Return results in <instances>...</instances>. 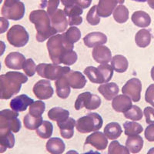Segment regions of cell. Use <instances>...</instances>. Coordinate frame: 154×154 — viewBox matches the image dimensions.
<instances>
[{
    "mask_svg": "<svg viewBox=\"0 0 154 154\" xmlns=\"http://www.w3.org/2000/svg\"><path fill=\"white\" fill-rule=\"evenodd\" d=\"M46 46L49 58L54 64L71 66L77 61L78 56L73 51L74 44L69 43L63 34H56L50 37Z\"/></svg>",
    "mask_w": 154,
    "mask_h": 154,
    "instance_id": "obj_1",
    "label": "cell"
},
{
    "mask_svg": "<svg viewBox=\"0 0 154 154\" xmlns=\"http://www.w3.org/2000/svg\"><path fill=\"white\" fill-rule=\"evenodd\" d=\"M28 77L20 72L10 71L0 75V100H9L21 90Z\"/></svg>",
    "mask_w": 154,
    "mask_h": 154,
    "instance_id": "obj_2",
    "label": "cell"
},
{
    "mask_svg": "<svg viewBox=\"0 0 154 154\" xmlns=\"http://www.w3.org/2000/svg\"><path fill=\"white\" fill-rule=\"evenodd\" d=\"M29 19L32 23L35 25L36 40L38 42H44L57 32L51 25V19L47 12L43 9L32 11Z\"/></svg>",
    "mask_w": 154,
    "mask_h": 154,
    "instance_id": "obj_3",
    "label": "cell"
},
{
    "mask_svg": "<svg viewBox=\"0 0 154 154\" xmlns=\"http://www.w3.org/2000/svg\"><path fill=\"white\" fill-rule=\"evenodd\" d=\"M103 124V120L100 114L90 112L76 121V130L80 133H88L98 131Z\"/></svg>",
    "mask_w": 154,
    "mask_h": 154,
    "instance_id": "obj_4",
    "label": "cell"
},
{
    "mask_svg": "<svg viewBox=\"0 0 154 154\" xmlns=\"http://www.w3.org/2000/svg\"><path fill=\"white\" fill-rule=\"evenodd\" d=\"M70 70L69 66H61L50 63H40L36 66L38 75L49 80H57L59 78L68 73Z\"/></svg>",
    "mask_w": 154,
    "mask_h": 154,
    "instance_id": "obj_5",
    "label": "cell"
},
{
    "mask_svg": "<svg viewBox=\"0 0 154 154\" xmlns=\"http://www.w3.org/2000/svg\"><path fill=\"white\" fill-rule=\"evenodd\" d=\"M6 38L10 45L14 47L20 48L28 43L29 35L23 26L14 25L8 31Z\"/></svg>",
    "mask_w": 154,
    "mask_h": 154,
    "instance_id": "obj_6",
    "label": "cell"
},
{
    "mask_svg": "<svg viewBox=\"0 0 154 154\" xmlns=\"http://www.w3.org/2000/svg\"><path fill=\"white\" fill-rule=\"evenodd\" d=\"M101 102V99L97 95L85 92L77 97L75 102V110H79L85 107L88 110H94L100 106Z\"/></svg>",
    "mask_w": 154,
    "mask_h": 154,
    "instance_id": "obj_7",
    "label": "cell"
},
{
    "mask_svg": "<svg viewBox=\"0 0 154 154\" xmlns=\"http://www.w3.org/2000/svg\"><path fill=\"white\" fill-rule=\"evenodd\" d=\"M26 12L25 5L23 2H14L9 5H3L1 9V13L5 19L18 21L23 18Z\"/></svg>",
    "mask_w": 154,
    "mask_h": 154,
    "instance_id": "obj_8",
    "label": "cell"
},
{
    "mask_svg": "<svg viewBox=\"0 0 154 154\" xmlns=\"http://www.w3.org/2000/svg\"><path fill=\"white\" fill-rule=\"evenodd\" d=\"M142 83L137 78H132L122 88L123 94L129 96L133 102H139L141 98Z\"/></svg>",
    "mask_w": 154,
    "mask_h": 154,
    "instance_id": "obj_9",
    "label": "cell"
},
{
    "mask_svg": "<svg viewBox=\"0 0 154 154\" xmlns=\"http://www.w3.org/2000/svg\"><path fill=\"white\" fill-rule=\"evenodd\" d=\"M33 93L38 100H49L53 96L54 90L49 80L41 79L34 85L32 89Z\"/></svg>",
    "mask_w": 154,
    "mask_h": 154,
    "instance_id": "obj_10",
    "label": "cell"
},
{
    "mask_svg": "<svg viewBox=\"0 0 154 154\" xmlns=\"http://www.w3.org/2000/svg\"><path fill=\"white\" fill-rule=\"evenodd\" d=\"M65 14L68 17V23L69 26H79L82 23V15L83 9L75 4L71 6H66L63 9Z\"/></svg>",
    "mask_w": 154,
    "mask_h": 154,
    "instance_id": "obj_11",
    "label": "cell"
},
{
    "mask_svg": "<svg viewBox=\"0 0 154 154\" xmlns=\"http://www.w3.org/2000/svg\"><path fill=\"white\" fill-rule=\"evenodd\" d=\"M86 144L93 146L98 150H104L108 146V140L103 133L97 131L86 137L85 145Z\"/></svg>",
    "mask_w": 154,
    "mask_h": 154,
    "instance_id": "obj_12",
    "label": "cell"
},
{
    "mask_svg": "<svg viewBox=\"0 0 154 154\" xmlns=\"http://www.w3.org/2000/svg\"><path fill=\"white\" fill-rule=\"evenodd\" d=\"M51 25L57 32H63L68 26V20L66 15L63 9H57L52 16H50Z\"/></svg>",
    "mask_w": 154,
    "mask_h": 154,
    "instance_id": "obj_13",
    "label": "cell"
},
{
    "mask_svg": "<svg viewBox=\"0 0 154 154\" xmlns=\"http://www.w3.org/2000/svg\"><path fill=\"white\" fill-rule=\"evenodd\" d=\"M93 60L100 64H106L112 60V53L110 49L103 45L96 46L92 52Z\"/></svg>",
    "mask_w": 154,
    "mask_h": 154,
    "instance_id": "obj_14",
    "label": "cell"
},
{
    "mask_svg": "<svg viewBox=\"0 0 154 154\" xmlns=\"http://www.w3.org/2000/svg\"><path fill=\"white\" fill-rule=\"evenodd\" d=\"M24 55L19 52H12L5 59V64L6 67L14 70H20L23 69V64L26 61Z\"/></svg>",
    "mask_w": 154,
    "mask_h": 154,
    "instance_id": "obj_15",
    "label": "cell"
},
{
    "mask_svg": "<svg viewBox=\"0 0 154 154\" xmlns=\"http://www.w3.org/2000/svg\"><path fill=\"white\" fill-rule=\"evenodd\" d=\"M34 100L26 94H22L16 96L10 102V108L16 112H23L26 110Z\"/></svg>",
    "mask_w": 154,
    "mask_h": 154,
    "instance_id": "obj_16",
    "label": "cell"
},
{
    "mask_svg": "<svg viewBox=\"0 0 154 154\" xmlns=\"http://www.w3.org/2000/svg\"><path fill=\"white\" fill-rule=\"evenodd\" d=\"M131 99L124 94L116 96L112 102V107L116 112H126L133 106Z\"/></svg>",
    "mask_w": 154,
    "mask_h": 154,
    "instance_id": "obj_17",
    "label": "cell"
},
{
    "mask_svg": "<svg viewBox=\"0 0 154 154\" xmlns=\"http://www.w3.org/2000/svg\"><path fill=\"white\" fill-rule=\"evenodd\" d=\"M83 42L88 48H94L96 46L106 43L107 36L100 32H93L83 38Z\"/></svg>",
    "mask_w": 154,
    "mask_h": 154,
    "instance_id": "obj_18",
    "label": "cell"
},
{
    "mask_svg": "<svg viewBox=\"0 0 154 154\" xmlns=\"http://www.w3.org/2000/svg\"><path fill=\"white\" fill-rule=\"evenodd\" d=\"M69 83L70 87L72 89H80L84 88L86 84V79L84 75L79 71H72L70 70L69 72L66 75Z\"/></svg>",
    "mask_w": 154,
    "mask_h": 154,
    "instance_id": "obj_19",
    "label": "cell"
},
{
    "mask_svg": "<svg viewBox=\"0 0 154 154\" xmlns=\"http://www.w3.org/2000/svg\"><path fill=\"white\" fill-rule=\"evenodd\" d=\"M117 0H100L97 5V13L100 17L110 16L117 5Z\"/></svg>",
    "mask_w": 154,
    "mask_h": 154,
    "instance_id": "obj_20",
    "label": "cell"
},
{
    "mask_svg": "<svg viewBox=\"0 0 154 154\" xmlns=\"http://www.w3.org/2000/svg\"><path fill=\"white\" fill-rule=\"evenodd\" d=\"M98 91L106 100H112L117 96L119 89L115 82H109L100 85L98 87Z\"/></svg>",
    "mask_w": 154,
    "mask_h": 154,
    "instance_id": "obj_21",
    "label": "cell"
},
{
    "mask_svg": "<svg viewBox=\"0 0 154 154\" xmlns=\"http://www.w3.org/2000/svg\"><path fill=\"white\" fill-rule=\"evenodd\" d=\"M57 126H59L60 130V134L62 137L64 139H71L74 135V128L76 126V122L73 118L69 117L66 120L57 123Z\"/></svg>",
    "mask_w": 154,
    "mask_h": 154,
    "instance_id": "obj_22",
    "label": "cell"
},
{
    "mask_svg": "<svg viewBox=\"0 0 154 154\" xmlns=\"http://www.w3.org/2000/svg\"><path fill=\"white\" fill-rule=\"evenodd\" d=\"M66 75H63L56 80L55 86L56 88V94L61 99H66L71 93L69 83Z\"/></svg>",
    "mask_w": 154,
    "mask_h": 154,
    "instance_id": "obj_23",
    "label": "cell"
},
{
    "mask_svg": "<svg viewBox=\"0 0 154 154\" xmlns=\"http://www.w3.org/2000/svg\"><path fill=\"white\" fill-rule=\"evenodd\" d=\"M15 137L12 131L0 132V153H3L7 149H12L15 146Z\"/></svg>",
    "mask_w": 154,
    "mask_h": 154,
    "instance_id": "obj_24",
    "label": "cell"
},
{
    "mask_svg": "<svg viewBox=\"0 0 154 154\" xmlns=\"http://www.w3.org/2000/svg\"><path fill=\"white\" fill-rule=\"evenodd\" d=\"M46 148L50 154H63L65 151L66 145L62 139L53 137L47 141Z\"/></svg>",
    "mask_w": 154,
    "mask_h": 154,
    "instance_id": "obj_25",
    "label": "cell"
},
{
    "mask_svg": "<svg viewBox=\"0 0 154 154\" xmlns=\"http://www.w3.org/2000/svg\"><path fill=\"white\" fill-rule=\"evenodd\" d=\"M131 19L133 24L140 28H146L151 23L150 16L144 11H137L133 12Z\"/></svg>",
    "mask_w": 154,
    "mask_h": 154,
    "instance_id": "obj_26",
    "label": "cell"
},
{
    "mask_svg": "<svg viewBox=\"0 0 154 154\" xmlns=\"http://www.w3.org/2000/svg\"><path fill=\"white\" fill-rule=\"evenodd\" d=\"M143 139L142 137L137 135V136H132L128 137L126 141V146L130 152L132 153H138L141 151L143 147Z\"/></svg>",
    "mask_w": 154,
    "mask_h": 154,
    "instance_id": "obj_27",
    "label": "cell"
},
{
    "mask_svg": "<svg viewBox=\"0 0 154 154\" xmlns=\"http://www.w3.org/2000/svg\"><path fill=\"white\" fill-rule=\"evenodd\" d=\"M48 117L51 120L61 123L69 118V112L61 107H53L48 112Z\"/></svg>",
    "mask_w": 154,
    "mask_h": 154,
    "instance_id": "obj_28",
    "label": "cell"
},
{
    "mask_svg": "<svg viewBox=\"0 0 154 154\" xmlns=\"http://www.w3.org/2000/svg\"><path fill=\"white\" fill-rule=\"evenodd\" d=\"M111 66L114 71L119 73H123L127 70L129 63L127 59L123 55H116L112 58Z\"/></svg>",
    "mask_w": 154,
    "mask_h": 154,
    "instance_id": "obj_29",
    "label": "cell"
},
{
    "mask_svg": "<svg viewBox=\"0 0 154 154\" xmlns=\"http://www.w3.org/2000/svg\"><path fill=\"white\" fill-rule=\"evenodd\" d=\"M150 32L146 29L139 30L135 35V42L140 48H146L149 46L151 42Z\"/></svg>",
    "mask_w": 154,
    "mask_h": 154,
    "instance_id": "obj_30",
    "label": "cell"
},
{
    "mask_svg": "<svg viewBox=\"0 0 154 154\" xmlns=\"http://www.w3.org/2000/svg\"><path fill=\"white\" fill-rule=\"evenodd\" d=\"M122 133H123V130L120 125L116 122L108 123L104 128V134L109 140H116L120 137Z\"/></svg>",
    "mask_w": 154,
    "mask_h": 154,
    "instance_id": "obj_31",
    "label": "cell"
},
{
    "mask_svg": "<svg viewBox=\"0 0 154 154\" xmlns=\"http://www.w3.org/2000/svg\"><path fill=\"white\" fill-rule=\"evenodd\" d=\"M84 74L88 77L89 81L93 83H105L104 78L102 75L101 72L100 71L97 67L94 66H88L85 69Z\"/></svg>",
    "mask_w": 154,
    "mask_h": 154,
    "instance_id": "obj_32",
    "label": "cell"
},
{
    "mask_svg": "<svg viewBox=\"0 0 154 154\" xmlns=\"http://www.w3.org/2000/svg\"><path fill=\"white\" fill-rule=\"evenodd\" d=\"M123 128H124L125 135L128 137H132V136H137L140 134L143 131V128L140 123L135 122V121H126L123 123Z\"/></svg>",
    "mask_w": 154,
    "mask_h": 154,
    "instance_id": "obj_33",
    "label": "cell"
},
{
    "mask_svg": "<svg viewBox=\"0 0 154 154\" xmlns=\"http://www.w3.org/2000/svg\"><path fill=\"white\" fill-rule=\"evenodd\" d=\"M129 9L125 5H117L113 11V18L116 23L122 24L127 22L129 19Z\"/></svg>",
    "mask_w": 154,
    "mask_h": 154,
    "instance_id": "obj_34",
    "label": "cell"
},
{
    "mask_svg": "<svg viewBox=\"0 0 154 154\" xmlns=\"http://www.w3.org/2000/svg\"><path fill=\"white\" fill-rule=\"evenodd\" d=\"M42 122H43L42 116L36 118L32 116L29 113L25 116L24 119H23V123H24L25 127L29 130H37L42 125Z\"/></svg>",
    "mask_w": 154,
    "mask_h": 154,
    "instance_id": "obj_35",
    "label": "cell"
},
{
    "mask_svg": "<svg viewBox=\"0 0 154 154\" xmlns=\"http://www.w3.org/2000/svg\"><path fill=\"white\" fill-rule=\"evenodd\" d=\"M53 125L49 121H43L39 127L36 130V134L41 139H49L53 135Z\"/></svg>",
    "mask_w": 154,
    "mask_h": 154,
    "instance_id": "obj_36",
    "label": "cell"
},
{
    "mask_svg": "<svg viewBox=\"0 0 154 154\" xmlns=\"http://www.w3.org/2000/svg\"><path fill=\"white\" fill-rule=\"evenodd\" d=\"M46 109V104L45 103L41 100H37L34 101L31 105L29 106V113L31 114L34 117H41L45 112Z\"/></svg>",
    "mask_w": 154,
    "mask_h": 154,
    "instance_id": "obj_37",
    "label": "cell"
},
{
    "mask_svg": "<svg viewBox=\"0 0 154 154\" xmlns=\"http://www.w3.org/2000/svg\"><path fill=\"white\" fill-rule=\"evenodd\" d=\"M64 38L68 41L69 43L74 44L77 42L81 38V32L76 27L72 26L69 28L65 33L63 34Z\"/></svg>",
    "mask_w": 154,
    "mask_h": 154,
    "instance_id": "obj_38",
    "label": "cell"
},
{
    "mask_svg": "<svg viewBox=\"0 0 154 154\" xmlns=\"http://www.w3.org/2000/svg\"><path fill=\"white\" fill-rule=\"evenodd\" d=\"M143 116V112L142 109L137 106L133 105V106L124 112V116L126 119H131L133 121H138L142 119Z\"/></svg>",
    "mask_w": 154,
    "mask_h": 154,
    "instance_id": "obj_39",
    "label": "cell"
},
{
    "mask_svg": "<svg viewBox=\"0 0 154 154\" xmlns=\"http://www.w3.org/2000/svg\"><path fill=\"white\" fill-rule=\"evenodd\" d=\"M108 154H130L126 146L121 145L118 141L114 140L109 145Z\"/></svg>",
    "mask_w": 154,
    "mask_h": 154,
    "instance_id": "obj_40",
    "label": "cell"
},
{
    "mask_svg": "<svg viewBox=\"0 0 154 154\" xmlns=\"http://www.w3.org/2000/svg\"><path fill=\"white\" fill-rule=\"evenodd\" d=\"M86 21L91 26H96L100 23V17L97 13V5H93L86 15Z\"/></svg>",
    "mask_w": 154,
    "mask_h": 154,
    "instance_id": "obj_41",
    "label": "cell"
},
{
    "mask_svg": "<svg viewBox=\"0 0 154 154\" xmlns=\"http://www.w3.org/2000/svg\"><path fill=\"white\" fill-rule=\"evenodd\" d=\"M97 68L100 69L102 75L103 76L105 83L109 82L113 75V69H112V66L109 65L108 63H106V64H101Z\"/></svg>",
    "mask_w": 154,
    "mask_h": 154,
    "instance_id": "obj_42",
    "label": "cell"
},
{
    "mask_svg": "<svg viewBox=\"0 0 154 154\" xmlns=\"http://www.w3.org/2000/svg\"><path fill=\"white\" fill-rule=\"evenodd\" d=\"M23 69L24 70V72L26 74L27 76L32 77L35 75V72H36V65H35V62L32 60V59L29 58L25 61Z\"/></svg>",
    "mask_w": 154,
    "mask_h": 154,
    "instance_id": "obj_43",
    "label": "cell"
},
{
    "mask_svg": "<svg viewBox=\"0 0 154 154\" xmlns=\"http://www.w3.org/2000/svg\"><path fill=\"white\" fill-rule=\"evenodd\" d=\"M145 100L154 107V84L149 85L146 90Z\"/></svg>",
    "mask_w": 154,
    "mask_h": 154,
    "instance_id": "obj_44",
    "label": "cell"
},
{
    "mask_svg": "<svg viewBox=\"0 0 154 154\" xmlns=\"http://www.w3.org/2000/svg\"><path fill=\"white\" fill-rule=\"evenodd\" d=\"M60 0H49L47 2V13L50 16H53L57 11V8L60 5Z\"/></svg>",
    "mask_w": 154,
    "mask_h": 154,
    "instance_id": "obj_45",
    "label": "cell"
},
{
    "mask_svg": "<svg viewBox=\"0 0 154 154\" xmlns=\"http://www.w3.org/2000/svg\"><path fill=\"white\" fill-rule=\"evenodd\" d=\"M144 116L146 118V122L148 125L154 124V109L152 107L146 106L144 109Z\"/></svg>",
    "mask_w": 154,
    "mask_h": 154,
    "instance_id": "obj_46",
    "label": "cell"
},
{
    "mask_svg": "<svg viewBox=\"0 0 154 154\" xmlns=\"http://www.w3.org/2000/svg\"><path fill=\"white\" fill-rule=\"evenodd\" d=\"M145 138L149 142H154V124L149 125L146 128L145 133Z\"/></svg>",
    "mask_w": 154,
    "mask_h": 154,
    "instance_id": "obj_47",
    "label": "cell"
},
{
    "mask_svg": "<svg viewBox=\"0 0 154 154\" xmlns=\"http://www.w3.org/2000/svg\"><path fill=\"white\" fill-rule=\"evenodd\" d=\"M9 26V23L5 17H0V34H2L7 31Z\"/></svg>",
    "mask_w": 154,
    "mask_h": 154,
    "instance_id": "obj_48",
    "label": "cell"
},
{
    "mask_svg": "<svg viewBox=\"0 0 154 154\" xmlns=\"http://www.w3.org/2000/svg\"><path fill=\"white\" fill-rule=\"evenodd\" d=\"M92 0H75V4L82 9H87L91 5Z\"/></svg>",
    "mask_w": 154,
    "mask_h": 154,
    "instance_id": "obj_49",
    "label": "cell"
},
{
    "mask_svg": "<svg viewBox=\"0 0 154 154\" xmlns=\"http://www.w3.org/2000/svg\"><path fill=\"white\" fill-rule=\"evenodd\" d=\"M63 5L66 6H71V5L75 4V0H60Z\"/></svg>",
    "mask_w": 154,
    "mask_h": 154,
    "instance_id": "obj_50",
    "label": "cell"
},
{
    "mask_svg": "<svg viewBox=\"0 0 154 154\" xmlns=\"http://www.w3.org/2000/svg\"><path fill=\"white\" fill-rule=\"evenodd\" d=\"M5 48H6V46H5V42L0 40V56H2L4 54Z\"/></svg>",
    "mask_w": 154,
    "mask_h": 154,
    "instance_id": "obj_51",
    "label": "cell"
},
{
    "mask_svg": "<svg viewBox=\"0 0 154 154\" xmlns=\"http://www.w3.org/2000/svg\"><path fill=\"white\" fill-rule=\"evenodd\" d=\"M19 1H20V0H5V1H4L3 5H9V4H12V3H14V2H19Z\"/></svg>",
    "mask_w": 154,
    "mask_h": 154,
    "instance_id": "obj_52",
    "label": "cell"
},
{
    "mask_svg": "<svg viewBox=\"0 0 154 154\" xmlns=\"http://www.w3.org/2000/svg\"><path fill=\"white\" fill-rule=\"evenodd\" d=\"M147 2H148L149 7L154 9V0H147Z\"/></svg>",
    "mask_w": 154,
    "mask_h": 154,
    "instance_id": "obj_53",
    "label": "cell"
},
{
    "mask_svg": "<svg viewBox=\"0 0 154 154\" xmlns=\"http://www.w3.org/2000/svg\"><path fill=\"white\" fill-rule=\"evenodd\" d=\"M82 154H101L100 152H98V151H93V150H89L88 151V152H84V153Z\"/></svg>",
    "mask_w": 154,
    "mask_h": 154,
    "instance_id": "obj_54",
    "label": "cell"
},
{
    "mask_svg": "<svg viewBox=\"0 0 154 154\" xmlns=\"http://www.w3.org/2000/svg\"><path fill=\"white\" fill-rule=\"evenodd\" d=\"M66 154H79V153H78V152H76L75 150H73V149H72V150L68 151V152H67Z\"/></svg>",
    "mask_w": 154,
    "mask_h": 154,
    "instance_id": "obj_55",
    "label": "cell"
},
{
    "mask_svg": "<svg viewBox=\"0 0 154 154\" xmlns=\"http://www.w3.org/2000/svg\"><path fill=\"white\" fill-rule=\"evenodd\" d=\"M150 75H151V78H152V80L154 81V66L152 67V69H151Z\"/></svg>",
    "mask_w": 154,
    "mask_h": 154,
    "instance_id": "obj_56",
    "label": "cell"
},
{
    "mask_svg": "<svg viewBox=\"0 0 154 154\" xmlns=\"http://www.w3.org/2000/svg\"><path fill=\"white\" fill-rule=\"evenodd\" d=\"M146 154H154V147H152L151 149H149Z\"/></svg>",
    "mask_w": 154,
    "mask_h": 154,
    "instance_id": "obj_57",
    "label": "cell"
},
{
    "mask_svg": "<svg viewBox=\"0 0 154 154\" xmlns=\"http://www.w3.org/2000/svg\"><path fill=\"white\" fill-rule=\"evenodd\" d=\"M131 1H134V2H146L147 0H131Z\"/></svg>",
    "mask_w": 154,
    "mask_h": 154,
    "instance_id": "obj_58",
    "label": "cell"
},
{
    "mask_svg": "<svg viewBox=\"0 0 154 154\" xmlns=\"http://www.w3.org/2000/svg\"><path fill=\"white\" fill-rule=\"evenodd\" d=\"M124 1H125V0H117L118 3H120V4L123 3V2H124Z\"/></svg>",
    "mask_w": 154,
    "mask_h": 154,
    "instance_id": "obj_59",
    "label": "cell"
},
{
    "mask_svg": "<svg viewBox=\"0 0 154 154\" xmlns=\"http://www.w3.org/2000/svg\"><path fill=\"white\" fill-rule=\"evenodd\" d=\"M1 68H2V66H1V63H0V70H1Z\"/></svg>",
    "mask_w": 154,
    "mask_h": 154,
    "instance_id": "obj_60",
    "label": "cell"
},
{
    "mask_svg": "<svg viewBox=\"0 0 154 154\" xmlns=\"http://www.w3.org/2000/svg\"><path fill=\"white\" fill-rule=\"evenodd\" d=\"M2 0H0V4L2 3Z\"/></svg>",
    "mask_w": 154,
    "mask_h": 154,
    "instance_id": "obj_61",
    "label": "cell"
}]
</instances>
